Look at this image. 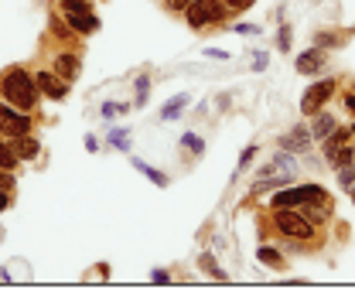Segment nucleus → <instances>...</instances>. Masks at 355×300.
<instances>
[{
  "label": "nucleus",
  "mask_w": 355,
  "mask_h": 300,
  "mask_svg": "<svg viewBox=\"0 0 355 300\" xmlns=\"http://www.w3.org/2000/svg\"><path fill=\"white\" fill-rule=\"evenodd\" d=\"M335 89H338L335 79H321V82H314V86L304 92V99H301V113H304V116H314L318 109H324V103L335 96Z\"/></svg>",
  "instance_id": "obj_3"
},
{
  "label": "nucleus",
  "mask_w": 355,
  "mask_h": 300,
  "mask_svg": "<svg viewBox=\"0 0 355 300\" xmlns=\"http://www.w3.org/2000/svg\"><path fill=\"white\" fill-rule=\"evenodd\" d=\"M335 127H338V120H335L331 113H321V109H318V113H314V127H311V140H324Z\"/></svg>",
  "instance_id": "obj_13"
},
{
  "label": "nucleus",
  "mask_w": 355,
  "mask_h": 300,
  "mask_svg": "<svg viewBox=\"0 0 355 300\" xmlns=\"http://www.w3.org/2000/svg\"><path fill=\"white\" fill-rule=\"evenodd\" d=\"M51 31H55V38H69V35H72V31H65V24H62V21H55V24H51Z\"/></svg>",
  "instance_id": "obj_35"
},
{
  "label": "nucleus",
  "mask_w": 355,
  "mask_h": 300,
  "mask_svg": "<svg viewBox=\"0 0 355 300\" xmlns=\"http://www.w3.org/2000/svg\"><path fill=\"white\" fill-rule=\"evenodd\" d=\"M345 109H349V113H355V92H352V96H345Z\"/></svg>",
  "instance_id": "obj_39"
},
{
  "label": "nucleus",
  "mask_w": 355,
  "mask_h": 300,
  "mask_svg": "<svg viewBox=\"0 0 355 300\" xmlns=\"http://www.w3.org/2000/svg\"><path fill=\"white\" fill-rule=\"evenodd\" d=\"M253 157H257V147H246V150H243V157H239V168H246Z\"/></svg>",
  "instance_id": "obj_31"
},
{
  "label": "nucleus",
  "mask_w": 355,
  "mask_h": 300,
  "mask_svg": "<svg viewBox=\"0 0 355 300\" xmlns=\"http://www.w3.org/2000/svg\"><path fill=\"white\" fill-rule=\"evenodd\" d=\"M273 229H277L284 239H294V242H311L318 225H314V222H308L301 209H273Z\"/></svg>",
  "instance_id": "obj_2"
},
{
  "label": "nucleus",
  "mask_w": 355,
  "mask_h": 300,
  "mask_svg": "<svg viewBox=\"0 0 355 300\" xmlns=\"http://www.w3.org/2000/svg\"><path fill=\"white\" fill-rule=\"evenodd\" d=\"M257 259H260L263 266H270V270H284V266H287V259L277 253V246H260V249H257Z\"/></svg>",
  "instance_id": "obj_16"
},
{
  "label": "nucleus",
  "mask_w": 355,
  "mask_h": 300,
  "mask_svg": "<svg viewBox=\"0 0 355 300\" xmlns=\"http://www.w3.org/2000/svg\"><path fill=\"white\" fill-rule=\"evenodd\" d=\"M324 62H328V58H324V48H318V44H314V48H308V51H301V58H297V65H294V69H297L301 76H314V72H321V69H324Z\"/></svg>",
  "instance_id": "obj_8"
},
{
  "label": "nucleus",
  "mask_w": 355,
  "mask_h": 300,
  "mask_svg": "<svg viewBox=\"0 0 355 300\" xmlns=\"http://www.w3.org/2000/svg\"><path fill=\"white\" fill-rule=\"evenodd\" d=\"M181 143H184V147H188L191 154H202V150H205L202 136H195V133H184V136H181Z\"/></svg>",
  "instance_id": "obj_23"
},
{
  "label": "nucleus",
  "mask_w": 355,
  "mask_h": 300,
  "mask_svg": "<svg viewBox=\"0 0 355 300\" xmlns=\"http://www.w3.org/2000/svg\"><path fill=\"white\" fill-rule=\"evenodd\" d=\"M120 113H127V103H123V106H120V103H106V106H103V116H106V120H113V116H120Z\"/></svg>",
  "instance_id": "obj_25"
},
{
  "label": "nucleus",
  "mask_w": 355,
  "mask_h": 300,
  "mask_svg": "<svg viewBox=\"0 0 355 300\" xmlns=\"http://www.w3.org/2000/svg\"><path fill=\"white\" fill-rule=\"evenodd\" d=\"M277 48H280V51H287V48H291V28H280V38H277Z\"/></svg>",
  "instance_id": "obj_27"
},
{
  "label": "nucleus",
  "mask_w": 355,
  "mask_h": 300,
  "mask_svg": "<svg viewBox=\"0 0 355 300\" xmlns=\"http://www.w3.org/2000/svg\"><path fill=\"white\" fill-rule=\"evenodd\" d=\"M65 21H69V28H72L76 35L99 31V17H96V14H65Z\"/></svg>",
  "instance_id": "obj_12"
},
{
  "label": "nucleus",
  "mask_w": 355,
  "mask_h": 300,
  "mask_svg": "<svg viewBox=\"0 0 355 300\" xmlns=\"http://www.w3.org/2000/svg\"><path fill=\"white\" fill-rule=\"evenodd\" d=\"M352 202H355V188H352Z\"/></svg>",
  "instance_id": "obj_40"
},
{
  "label": "nucleus",
  "mask_w": 355,
  "mask_h": 300,
  "mask_svg": "<svg viewBox=\"0 0 355 300\" xmlns=\"http://www.w3.org/2000/svg\"><path fill=\"white\" fill-rule=\"evenodd\" d=\"M188 3H195V0H168V10H184V7H188Z\"/></svg>",
  "instance_id": "obj_34"
},
{
  "label": "nucleus",
  "mask_w": 355,
  "mask_h": 300,
  "mask_svg": "<svg viewBox=\"0 0 355 300\" xmlns=\"http://www.w3.org/2000/svg\"><path fill=\"white\" fill-rule=\"evenodd\" d=\"M311 143H314V140H311V127H304V123H297L294 130H287V133L280 136V147L291 150V154H304Z\"/></svg>",
  "instance_id": "obj_7"
},
{
  "label": "nucleus",
  "mask_w": 355,
  "mask_h": 300,
  "mask_svg": "<svg viewBox=\"0 0 355 300\" xmlns=\"http://www.w3.org/2000/svg\"><path fill=\"white\" fill-rule=\"evenodd\" d=\"M338 181H342V188H345V191H352L355 188V161L338 168Z\"/></svg>",
  "instance_id": "obj_22"
},
{
  "label": "nucleus",
  "mask_w": 355,
  "mask_h": 300,
  "mask_svg": "<svg viewBox=\"0 0 355 300\" xmlns=\"http://www.w3.org/2000/svg\"><path fill=\"white\" fill-rule=\"evenodd\" d=\"M86 150H99V140L96 136H86Z\"/></svg>",
  "instance_id": "obj_37"
},
{
  "label": "nucleus",
  "mask_w": 355,
  "mask_h": 300,
  "mask_svg": "<svg viewBox=\"0 0 355 300\" xmlns=\"http://www.w3.org/2000/svg\"><path fill=\"white\" fill-rule=\"evenodd\" d=\"M133 168H137V171L144 174V177H150V181H154L157 188H168V177H164V174H161V171H154V168H147L144 161H133Z\"/></svg>",
  "instance_id": "obj_20"
},
{
  "label": "nucleus",
  "mask_w": 355,
  "mask_h": 300,
  "mask_svg": "<svg viewBox=\"0 0 355 300\" xmlns=\"http://www.w3.org/2000/svg\"><path fill=\"white\" fill-rule=\"evenodd\" d=\"M17 168V154L7 140H0V171H14Z\"/></svg>",
  "instance_id": "obj_18"
},
{
  "label": "nucleus",
  "mask_w": 355,
  "mask_h": 300,
  "mask_svg": "<svg viewBox=\"0 0 355 300\" xmlns=\"http://www.w3.org/2000/svg\"><path fill=\"white\" fill-rule=\"evenodd\" d=\"M314 44H318V48H335V44H342V38H338V35H318Z\"/></svg>",
  "instance_id": "obj_26"
},
{
  "label": "nucleus",
  "mask_w": 355,
  "mask_h": 300,
  "mask_svg": "<svg viewBox=\"0 0 355 300\" xmlns=\"http://www.w3.org/2000/svg\"><path fill=\"white\" fill-rule=\"evenodd\" d=\"M144 99H147V79L137 82V106H144Z\"/></svg>",
  "instance_id": "obj_30"
},
{
  "label": "nucleus",
  "mask_w": 355,
  "mask_h": 300,
  "mask_svg": "<svg viewBox=\"0 0 355 300\" xmlns=\"http://www.w3.org/2000/svg\"><path fill=\"white\" fill-rule=\"evenodd\" d=\"M253 58H257V62H253V69H257V72H263L266 69V55L260 51V55H253Z\"/></svg>",
  "instance_id": "obj_36"
},
{
  "label": "nucleus",
  "mask_w": 355,
  "mask_h": 300,
  "mask_svg": "<svg viewBox=\"0 0 355 300\" xmlns=\"http://www.w3.org/2000/svg\"><path fill=\"white\" fill-rule=\"evenodd\" d=\"M184 106H188V96H184V92L175 96V99H168V103H164V109H161V120H178Z\"/></svg>",
  "instance_id": "obj_17"
},
{
  "label": "nucleus",
  "mask_w": 355,
  "mask_h": 300,
  "mask_svg": "<svg viewBox=\"0 0 355 300\" xmlns=\"http://www.w3.org/2000/svg\"><path fill=\"white\" fill-rule=\"evenodd\" d=\"M58 3H62V14H92L89 0H58Z\"/></svg>",
  "instance_id": "obj_19"
},
{
  "label": "nucleus",
  "mask_w": 355,
  "mask_h": 300,
  "mask_svg": "<svg viewBox=\"0 0 355 300\" xmlns=\"http://www.w3.org/2000/svg\"><path fill=\"white\" fill-rule=\"evenodd\" d=\"M232 31H236V35H257L260 28H257V24H232Z\"/></svg>",
  "instance_id": "obj_28"
},
{
  "label": "nucleus",
  "mask_w": 355,
  "mask_h": 300,
  "mask_svg": "<svg viewBox=\"0 0 355 300\" xmlns=\"http://www.w3.org/2000/svg\"><path fill=\"white\" fill-rule=\"evenodd\" d=\"M229 3V10L236 14V10H246V7H253V0H225Z\"/></svg>",
  "instance_id": "obj_29"
},
{
  "label": "nucleus",
  "mask_w": 355,
  "mask_h": 300,
  "mask_svg": "<svg viewBox=\"0 0 355 300\" xmlns=\"http://www.w3.org/2000/svg\"><path fill=\"white\" fill-rule=\"evenodd\" d=\"M349 130H352V136H355V127H349Z\"/></svg>",
  "instance_id": "obj_41"
},
{
  "label": "nucleus",
  "mask_w": 355,
  "mask_h": 300,
  "mask_svg": "<svg viewBox=\"0 0 355 300\" xmlns=\"http://www.w3.org/2000/svg\"><path fill=\"white\" fill-rule=\"evenodd\" d=\"M55 72H58L65 82H72V79L83 72V62H79V55H76V51H62V55H55Z\"/></svg>",
  "instance_id": "obj_10"
},
{
  "label": "nucleus",
  "mask_w": 355,
  "mask_h": 300,
  "mask_svg": "<svg viewBox=\"0 0 355 300\" xmlns=\"http://www.w3.org/2000/svg\"><path fill=\"white\" fill-rule=\"evenodd\" d=\"M205 58H216V62H225V58H232V55H225V51H219V48H209V51H205Z\"/></svg>",
  "instance_id": "obj_33"
},
{
  "label": "nucleus",
  "mask_w": 355,
  "mask_h": 300,
  "mask_svg": "<svg viewBox=\"0 0 355 300\" xmlns=\"http://www.w3.org/2000/svg\"><path fill=\"white\" fill-rule=\"evenodd\" d=\"M127 136H130L127 130H113V136H110V143H113L116 150H127V147H130V140H127Z\"/></svg>",
  "instance_id": "obj_24"
},
{
  "label": "nucleus",
  "mask_w": 355,
  "mask_h": 300,
  "mask_svg": "<svg viewBox=\"0 0 355 300\" xmlns=\"http://www.w3.org/2000/svg\"><path fill=\"white\" fill-rule=\"evenodd\" d=\"M202 3H205V17H209V24H222V21L232 14L225 0H202Z\"/></svg>",
  "instance_id": "obj_14"
},
{
  "label": "nucleus",
  "mask_w": 355,
  "mask_h": 300,
  "mask_svg": "<svg viewBox=\"0 0 355 300\" xmlns=\"http://www.w3.org/2000/svg\"><path fill=\"white\" fill-rule=\"evenodd\" d=\"M150 280H154V283H168V280H171V273H168V270H154V273H150Z\"/></svg>",
  "instance_id": "obj_32"
},
{
  "label": "nucleus",
  "mask_w": 355,
  "mask_h": 300,
  "mask_svg": "<svg viewBox=\"0 0 355 300\" xmlns=\"http://www.w3.org/2000/svg\"><path fill=\"white\" fill-rule=\"evenodd\" d=\"M308 222L314 225H324V222H331V215H335V202H331V195H324V198H314V202H304V205H297Z\"/></svg>",
  "instance_id": "obj_6"
},
{
  "label": "nucleus",
  "mask_w": 355,
  "mask_h": 300,
  "mask_svg": "<svg viewBox=\"0 0 355 300\" xmlns=\"http://www.w3.org/2000/svg\"><path fill=\"white\" fill-rule=\"evenodd\" d=\"M0 92L17 109H35V103H38V86H35V79L24 69H7L0 76Z\"/></svg>",
  "instance_id": "obj_1"
},
{
  "label": "nucleus",
  "mask_w": 355,
  "mask_h": 300,
  "mask_svg": "<svg viewBox=\"0 0 355 300\" xmlns=\"http://www.w3.org/2000/svg\"><path fill=\"white\" fill-rule=\"evenodd\" d=\"M198 266H202V270H209L216 280H225V270H222L219 263L212 259V253H202V256H198Z\"/></svg>",
  "instance_id": "obj_21"
},
{
  "label": "nucleus",
  "mask_w": 355,
  "mask_h": 300,
  "mask_svg": "<svg viewBox=\"0 0 355 300\" xmlns=\"http://www.w3.org/2000/svg\"><path fill=\"white\" fill-rule=\"evenodd\" d=\"M345 143H352V130L349 127H335L328 136H324V157H328V161H335V154H338Z\"/></svg>",
  "instance_id": "obj_11"
},
{
  "label": "nucleus",
  "mask_w": 355,
  "mask_h": 300,
  "mask_svg": "<svg viewBox=\"0 0 355 300\" xmlns=\"http://www.w3.org/2000/svg\"><path fill=\"white\" fill-rule=\"evenodd\" d=\"M35 86H38L42 96L55 99V103H62V99L69 96V89H72L62 76H58V72H38V76H35Z\"/></svg>",
  "instance_id": "obj_5"
},
{
  "label": "nucleus",
  "mask_w": 355,
  "mask_h": 300,
  "mask_svg": "<svg viewBox=\"0 0 355 300\" xmlns=\"http://www.w3.org/2000/svg\"><path fill=\"white\" fill-rule=\"evenodd\" d=\"M7 205H10V195H7V191H0V212H3Z\"/></svg>",
  "instance_id": "obj_38"
},
{
  "label": "nucleus",
  "mask_w": 355,
  "mask_h": 300,
  "mask_svg": "<svg viewBox=\"0 0 355 300\" xmlns=\"http://www.w3.org/2000/svg\"><path fill=\"white\" fill-rule=\"evenodd\" d=\"M184 17H188V24H191L195 31H202V28L209 24V17H205V3H202V0L188 3V7H184Z\"/></svg>",
  "instance_id": "obj_15"
},
{
  "label": "nucleus",
  "mask_w": 355,
  "mask_h": 300,
  "mask_svg": "<svg viewBox=\"0 0 355 300\" xmlns=\"http://www.w3.org/2000/svg\"><path fill=\"white\" fill-rule=\"evenodd\" d=\"M31 116H28V109H17V106H10V103H3L0 106V130L7 133V136H21V133H31Z\"/></svg>",
  "instance_id": "obj_4"
},
{
  "label": "nucleus",
  "mask_w": 355,
  "mask_h": 300,
  "mask_svg": "<svg viewBox=\"0 0 355 300\" xmlns=\"http://www.w3.org/2000/svg\"><path fill=\"white\" fill-rule=\"evenodd\" d=\"M10 147H14V154H17V161H35L38 154H42V143L31 136V133H21V136H10L7 140Z\"/></svg>",
  "instance_id": "obj_9"
}]
</instances>
